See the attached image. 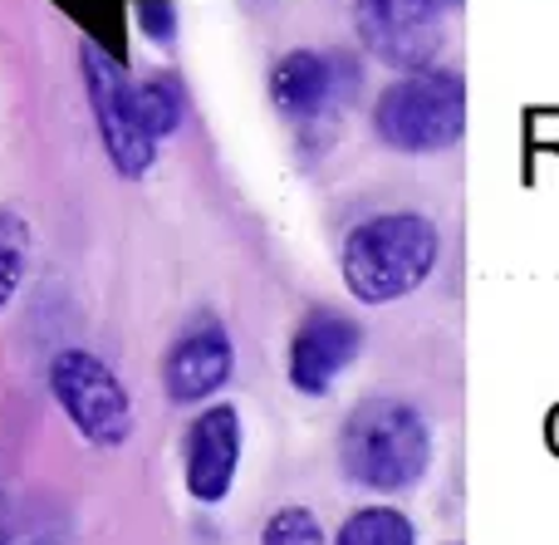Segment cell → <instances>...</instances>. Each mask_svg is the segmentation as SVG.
<instances>
[{"mask_svg": "<svg viewBox=\"0 0 559 545\" xmlns=\"http://www.w3.org/2000/svg\"><path fill=\"white\" fill-rule=\"evenodd\" d=\"M452 545H456V541H452Z\"/></svg>", "mask_w": 559, "mask_h": 545, "instance_id": "18", "label": "cell"}, {"mask_svg": "<svg viewBox=\"0 0 559 545\" xmlns=\"http://www.w3.org/2000/svg\"><path fill=\"white\" fill-rule=\"evenodd\" d=\"M261 545H329V536L309 507H280L261 526Z\"/></svg>", "mask_w": 559, "mask_h": 545, "instance_id": "14", "label": "cell"}, {"mask_svg": "<svg viewBox=\"0 0 559 545\" xmlns=\"http://www.w3.org/2000/svg\"><path fill=\"white\" fill-rule=\"evenodd\" d=\"M133 20H138V29H143V39H153V45L167 49L177 39V5L173 0H138Z\"/></svg>", "mask_w": 559, "mask_h": 545, "instance_id": "15", "label": "cell"}, {"mask_svg": "<svg viewBox=\"0 0 559 545\" xmlns=\"http://www.w3.org/2000/svg\"><path fill=\"white\" fill-rule=\"evenodd\" d=\"M364 64L348 49H289L271 64V104L285 123H334L354 104Z\"/></svg>", "mask_w": 559, "mask_h": 545, "instance_id": "6", "label": "cell"}, {"mask_svg": "<svg viewBox=\"0 0 559 545\" xmlns=\"http://www.w3.org/2000/svg\"><path fill=\"white\" fill-rule=\"evenodd\" d=\"M442 261V232L423 212H378L338 246V271L358 305H393L423 291Z\"/></svg>", "mask_w": 559, "mask_h": 545, "instance_id": "2", "label": "cell"}, {"mask_svg": "<svg viewBox=\"0 0 559 545\" xmlns=\"http://www.w3.org/2000/svg\"><path fill=\"white\" fill-rule=\"evenodd\" d=\"M466 133V79L462 69H417L397 74L373 98V138L403 157H432L456 147Z\"/></svg>", "mask_w": 559, "mask_h": 545, "instance_id": "3", "label": "cell"}, {"mask_svg": "<svg viewBox=\"0 0 559 545\" xmlns=\"http://www.w3.org/2000/svg\"><path fill=\"white\" fill-rule=\"evenodd\" d=\"M79 69H84V94L94 108L104 153L118 177H147L157 163V138L143 118V98H138V79L108 55L104 45L84 39L79 45Z\"/></svg>", "mask_w": 559, "mask_h": 545, "instance_id": "4", "label": "cell"}, {"mask_svg": "<svg viewBox=\"0 0 559 545\" xmlns=\"http://www.w3.org/2000/svg\"><path fill=\"white\" fill-rule=\"evenodd\" d=\"M0 545H55L49 541V531H0Z\"/></svg>", "mask_w": 559, "mask_h": 545, "instance_id": "16", "label": "cell"}, {"mask_svg": "<svg viewBox=\"0 0 559 545\" xmlns=\"http://www.w3.org/2000/svg\"><path fill=\"white\" fill-rule=\"evenodd\" d=\"M138 98H143V118L153 128V138H173L187 118V94H182V79L177 74H147L138 79Z\"/></svg>", "mask_w": 559, "mask_h": 545, "instance_id": "12", "label": "cell"}, {"mask_svg": "<svg viewBox=\"0 0 559 545\" xmlns=\"http://www.w3.org/2000/svg\"><path fill=\"white\" fill-rule=\"evenodd\" d=\"M236 374L231 330L212 310L192 315L163 354V393L173 403H212Z\"/></svg>", "mask_w": 559, "mask_h": 545, "instance_id": "8", "label": "cell"}, {"mask_svg": "<svg viewBox=\"0 0 559 545\" xmlns=\"http://www.w3.org/2000/svg\"><path fill=\"white\" fill-rule=\"evenodd\" d=\"M354 35L397 74L432 69L442 55V15H432L423 0H354Z\"/></svg>", "mask_w": 559, "mask_h": 545, "instance_id": "7", "label": "cell"}, {"mask_svg": "<svg viewBox=\"0 0 559 545\" xmlns=\"http://www.w3.org/2000/svg\"><path fill=\"white\" fill-rule=\"evenodd\" d=\"M241 448H246L241 413L231 403H206L182 438V482L192 491V501L216 507V501L231 497L236 472H241Z\"/></svg>", "mask_w": 559, "mask_h": 545, "instance_id": "9", "label": "cell"}, {"mask_svg": "<svg viewBox=\"0 0 559 545\" xmlns=\"http://www.w3.org/2000/svg\"><path fill=\"white\" fill-rule=\"evenodd\" d=\"M358 349H364V324L338 310H309L289 334V389L305 393V399H324L338 383V374L358 359Z\"/></svg>", "mask_w": 559, "mask_h": 545, "instance_id": "10", "label": "cell"}, {"mask_svg": "<svg viewBox=\"0 0 559 545\" xmlns=\"http://www.w3.org/2000/svg\"><path fill=\"white\" fill-rule=\"evenodd\" d=\"M25 271H29V226L25 216L0 212V310L20 295Z\"/></svg>", "mask_w": 559, "mask_h": 545, "instance_id": "13", "label": "cell"}, {"mask_svg": "<svg viewBox=\"0 0 559 545\" xmlns=\"http://www.w3.org/2000/svg\"><path fill=\"white\" fill-rule=\"evenodd\" d=\"M45 383L74 433L94 448H123L133 433V399H128L123 379L98 359L94 349H55L45 364Z\"/></svg>", "mask_w": 559, "mask_h": 545, "instance_id": "5", "label": "cell"}, {"mask_svg": "<svg viewBox=\"0 0 559 545\" xmlns=\"http://www.w3.org/2000/svg\"><path fill=\"white\" fill-rule=\"evenodd\" d=\"M432 423L417 403L397 399V393H368L338 423L334 458L348 487L364 491H413L417 482L432 472Z\"/></svg>", "mask_w": 559, "mask_h": 545, "instance_id": "1", "label": "cell"}, {"mask_svg": "<svg viewBox=\"0 0 559 545\" xmlns=\"http://www.w3.org/2000/svg\"><path fill=\"white\" fill-rule=\"evenodd\" d=\"M423 5L432 10V15H442V20H447V15H452V10H456V5H462V0H423Z\"/></svg>", "mask_w": 559, "mask_h": 545, "instance_id": "17", "label": "cell"}, {"mask_svg": "<svg viewBox=\"0 0 559 545\" xmlns=\"http://www.w3.org/2000/svg\"><path fill=\"white\" fill-rule=\"evenodd\" d=\"M329 545H417V526L407 511L383 507V501H368V507L348 511V517L338 521V531Z\"/></svg>", "mask_w": 559, "mask_h": 545, "instance_id": "11", "label": "cell"}]
</instances>
